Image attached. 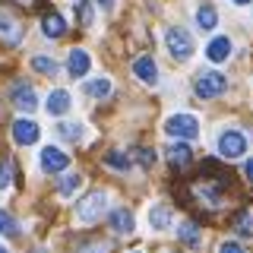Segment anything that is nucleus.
I'll return each instance as SVG.
<instances>
[{
  "instance_id": "obj_21",
  "label": "nucleus",
  "mask_w": 253,
  "mask_h": 253,
  "mask_svg": "<svg viewBox=\"0 0 253 253\" xmlns=\"http://www.w3.org/2000/svg\"><path fill=\"white\" fill-rule=\"evenodd\" d=\"M168 158H171L174 165H187L193 155H190V146H187V142H174V146H168Z\"/></svg>"
},
{
  "instance_id": "obj_6",
  "label": "nucleus",
  "mask_w": 253,
  "mask_h": 253,
  "mask_svg": "<svg viewBox=\"0 0 253 253\" xmlns=\"http://www.w3.org/2000/svg\"><path fill=\"white\" fill-rule=\"evenodd\" d=\"M70 165V155L67 152H60L57 146H44L42 149V171L44 174H57V171H63Z\"/></svg>"
},
{
  "instance_id": "obj_8",
  "label": "nucleus",
  "mask_w": 253,
  "mask_h": 253,
  "mask_svg": "<svg viewBox=\"0 0 253 253\" xmlns=\"http://www.w3.org/2000/svg\"><path fill=\"white\" fill-rule=\"evenodd\" d=\"M89 67H92V57H89V51H83V47H73V51H70V63H67L70 76L83 79L85 73H89Z\"/></svg>"
},
{
  "instance_id": "obj_19",
  "label": "nucleus",
  "mask_w": 253,
  "mask_h": 253,
  "mask_svg": "<svg viewBox=\"0 0 253 253\" xmlns=\"http://www.w3.org/2000/svg\"><path fill=\"white\" fill-rule=\"evenodd\" d=\"M149 221H152V228L165 231V228L171 225V209H168V206H155V209L149 212Z\"/></svg>"
},
{
  "instance_id": "obj_17",
  "label": "nucleus",
  "mask_w": 253,
  "mask_h": 253,
  "mask_svg": "<svg viewBox=\"0 0 253 253\" xmlns=\"http://www.w3.org/2000/svg\"><path fill=\"white\" fill-rule=\"evenodd\" d=\"M196 22H200V29L212 32V29L218 26V13H215V6H200V10H196Z\"/></svg>"
},
{
  "instance_id": "obj_34",
  "label": "nucleus",
  "mask_w": 253,
  "mask_h": 253,
  "mask_svg": "<svg viewBox=\"0 0 253 253\" xmlns=\"http://www.w3.org/2000/svg\"><path fill=\"white\" fill-rule=\"evenodd\" d=\"M98 6H101L105 13H111V10H114V0H98Z\"/></svg>"
},
{
  "instance_id": "obj_36",
  "label": "nucleus",
  "mask_w": 253,
  "mask_h": 253,
  "mask_svg": "<svg viewBox=\"0 0 253 253\" xmlns=\"http://www.w3.org/2000/svg\"><path fill=\"white\" fill-rule=\"evenodd\" d=\"M0 253H6V250H3V247H0Z\"/></svg>"
},
{
  "instance_id": "obj_13",
  "label": "nucleus",
  "mask_w": 253,
  "mask_h": 253,
  "mask_svg": "<svg viewBox=\"0 0 253 253\" xmlns=\"http://www.w3.org/2000/svg\"><path fill=\"white\" fill-rule=\"evenodd\" d=\"M13 101H16V108H22V111H35L38 95H35L32 85H13Z\"/></svg>"
},
{
  "instance_id": "obj_9",
  "label": "nucleus",
  "mask_w": 253,
  "mask_h": 253,
  "mask_svg": "<svg viewBox=\"0 0 253 253\" xmlns=\"http://www.w3.org/2000/svg\"><path fill=\"white\" fill-rule=\"evenodd\" d=\"M108 225L114 228L117 234H130L133 228H136V218H133L130 209H114V212L108 215Z\"/></svg>"
},
{
  "instance_id": "obj_25",
  "label": "nucleus",
  "mask_w": 253,
  "mask_h": 253,
  "mask_svg": "<svg viewBox=\"0 0 253 253\" xmlns=\"http://www.w3.org/2000/svg\"><path fill=\"white\" fill-rule=\"evenodd\" d=\"M105 165H108V168H117V171H126V168H130V158H126L124 152H111L105 158Z\"/></svg>"
},
{
  "instance_id": "obj_7",
  "label": "nucleus",
  "mask_w": 253,
  "mask_h": 253,
  "mask_svg": "<svg viewBox=\"0 0 253 253\" xmlns=\"http://www.w3.org/2000/svg\"><path fill=\"white\" fill-rule=\"evenodd\" d=\"M38 124L35 121H29V117H22V121H16L13 124V139L19 142V146H32V142H38Z\"/></svg>"
},
{
  "instance_id": "obj_18",
  "label": "nucleus",
  "mask_w": 253,
  "mask_h": 253,
  "mask_svg": "<svg viewBox=\"0 0 253 253\" xmlns=\"http://www.w3.org/2000/svg\"><path fill=\"white\" fill-rule=\"evenodd\" d=\"M57 136L67 139V142H79V139L85 136V126L83 124H60L57 126Z\"/></svg>"
},
{
  "instance_id": "obj_3",
  "label": "nucleus",
  "mask_w": 253,
  "mask_h": 253,
  "mask_svg": "<svg viewBox=\"0 0 253 253\" xmlns=\"http://www.w3.org/2000/svg\"><path fill=\"white\" fill-rule=\"evenodd\" d=\"M165 133L177 136V139H196L200 136V121L193 114H174L165 121Z\"/></svg>"
},
{
  "instance_id": "obj_4",
  "label": "nucleus",
  "mask_w": 253,
  "mask_h": 253,
  "mask_svg": "<svg viewBox=\"0 0 253 253\" xmlns=\"http://www.w3.org/2000/svg\"><path fill=\"white\" fill-rule=\"evenodd\" d=\"M225 89H228V79L221 73H215V70H206V73L196 76V95L200 98H215Z\"/></svg>"
},
{
  "instance_id": "obj_20",
  "label": "nucleus",
  "mask_w": 253,
  "mask_h": 253,
  "mask_svg": "<svg viewBox=\"0 0 253 253\" xmlns=\"http://www.w3.org/2000/svg\"><path fill=\"white\" fill-rule=\"evenodd\" d=\"M177 237L187 244V247H196V244H200V228H196L193 221H184V225L177 228Z\"/></svg>"
},
{
  "instance_id": "obj_1",
  "label": "nucleus",
  "mask_w": 253,
  "mask_h": 253,
  "mask_svg": "<svg viewBox=\"0 0 253 253\" xmlns=\"http://www.w3.org/2000/svg\"><path fill=\"white\" fill-rule=\"evenodd\" d=\"M108 209V193L105 190H92L89 196H83L76 206V218L83 221V225H92V221H98L101 215H105Z\"/></svg>"
},
{
  "instance_id": "obj_5",
  "label": "nucleus",
  "mask_w": 253,
  "mask_h": 253,
  "mask_svg": "<svg viewBox=\"0 0 253 253\" xmlns=\"http://www.w3.org/2000/svg\"><path fill=\"white\" fill-rule=\"evenodd\" d=\"M218 152L225 158H241L247 152V136H244L241 130H228L218 136Z\"/></svg>"
},
{
  "instance_id": "obj_38",
  "label": "nucleus",
  "mask_w": 253,
  "mask_h": 253,
  "mask_svg": "<svg viewBox=\"0 0 253 253\" xmlns=\"http://www.w3.org/2000/svg\"><path fill=\"white\" fill-rule=\"evenodd\" d=\"M130 253H139V250H130Z\"/></svg>"
},
{
  "instance_id": "obj_37",
  "label": "nucleus",
  "mask_w": 253,
  "mask_h": 253,
  "mask_svg": "<svg viewBox=\"0 0 253 253\" xmlns=\"http://www.w3.org/2000/svg\"><path fill=\"white\" fill-rule=\"evenodd\" d=\"M35 253H44V250H35Z\"/></svg>"
},
{
  "instance_id": "obj_30",
  "label": "nucleus",
  "mask_w": 253,
  "mask_h": 253,
  "mask_svg": "<svg viewBox=\"0 0 253 253\" xmlns=\"http://www.w3.org/2000/svg\"><path fill=\"white\" fill-rule=\"evenodd\" d=\"M79 253H108V244H101V241L98 244H85Z\"/></svg>"
},
{
  "instance_id": "obj_15",
  "label": "nucleus",
  "mask_w": 253,
  "mask_h": 253,
  "mask_svg": "<svg viewBox=\"0 0 253 253\" xmlns=\"http://www.w3.org/2000/svg\"><path fill=\"white\" fill-rule=\"evenodd\" d=\"M19 35H22V32H19V26H16V22L10 19V16H3V13H0V42H6V44H16V42H19Z\"/></svg>"
},
{
  "instance_id": "obj_11",
  "label": "nucleus",
  "mask_w": 253,
  "mask_h": 253,
  "mask_svg": "<svg viewBox=\"0 0 253 253\" xmlns=\"http://www.w3.org/2000/svg\"><path fill=\"white\" fill-rule=\"evenodd\" d=\"M133 76H139L146 85H152L155 79H158V70H155V60L149 57V54H142V57L133 63Z\"/></svg>"
},
{
  "instance_id": "obj_32",
  "label": "nucleus",
  "mask_w": 253,
  "mask_h": 253,
  "mask_svg": "<svg viewBox=\"0 0 253 253\" xmlns=\"http://www.w3.org/2000/svg\"><path fill=\"white\" fill-rule=\"evenodd\" d=\"M218 253H244V247H237L234 241H225V244L218 247Z\"/></svg>"
},
{
  "instance_id": "obj_24",
  "label": "nucleus",
  "mask_w": 253,
  "mask_h": 253,
  "mask_svg": "<svg viewBox=\"0 0 253 253\" xmlns=\"http://www.w3.org/2000/svg\"><path fill=\"white\" fill-rule=\"evenodd\" d=\"M32 70H35V73L57 76V63H54V60H47V57H32Z\"/></svg>"
},
{
  "instance_id": "obj_2",
  "label": "nucleus",
  "mask_w": 253,
  "mask_h": 253,
  "mask_svg": "<svg viewBox=\"0 0 253 253\" xmlns=\"http://www.w3.org/2000/svg\"><path fill=\"white\" fill-rule=\"evenodd\" d=\"M165 47L171 51L174 60H190L193 57V38H190V32L184 29H168V35H165Z\"/></svg>"
},
{
  "instance_id": "obj_12",
  "label": "nucleus",
  "mask_w": 253,
  "mask_h": 253,
  "mask_svg": "<svg viewBox=\"0 0 253 253\" xmlns=\"http://www.w3.org/2000/svg\"><path fill=\"white\" fill-rule=\"evenodd\" d=\"M47 114H54V117H63L70 111V92H63V89H54L51 95H47Z\"/></svg>"
},
{
  "instance_id": "obj_23",
  "label": "nucleus",
  "mask_w": 253,
  "mask_h": 253,
  "mask_svg": "<svg viewBox=\"0 0 253 253\" xmlns=\"http://www.w3.org/2000/svg\"><path fill=\"white\" fill-rule=\"evenodd\" d=\"M196 193L206 200V206H221V203H225V196H221L218 187H206V184H200V187H196Z\"/></svg>"
},
{
  "instance_id": "obj_33",
  "label": "nucleus",
  "mask_w": 253,
  "mask_h": 253,
  "mask_svg": "<svg viewBox=\"0 0 253 253\" xmlns=\"http://www.w3.org/2000/svg\"><path fill=\"white\" fill-rule=\"evenodd\" d=\"M244 174H247V180H253V158H247V165H244Z\"/></svg>"
},
{
  "instance_id": "obj_31",
  "label": "nucleus",
  "mask_w": 253,
  "mask_h": 253,
  "mask_svg": "<svg viewBox=\"0 0 253 253\" xmlns=\"http://www.w3.org/2000/svg\"><path fill=\"white\" fill-rule=\"evenodd\" d=\"M136 158H139V162H142V165H146V168H149V165H152V162H155V155H152V152H149V149H136Z\"/></svg>"
},
{
  "instance_id": "obj_10",
  "label": "nucleus",
  "mask_w": 253,
  "mask_h": 253,
  "mask_svg": "<svg viewBox=\"0 0 253 253\" xmlns=\"http://www.w3.org/2000/svg\"><path fill=\"white\" fill-rule=\"evenodd\" d=\"M228 54H231V42H228L225 35H221V38H212V42L206 44V57H209L212 63H225Z\"/></svg>"
},
{
  "instance_id": "obj_28",
  "label": "nucleus",
  "mask_w": 253,
  "mask_h": 253,
  "mask_svg": "<svg viewBox=\"0 0 253 253\" xmlns=\"http://www.w3.org/2000/svg\"><path fill=\"white\" fill-rule=\"evenodd\" d=\"M76 16H79L83 26H92V3H89V0H79V3H76Z\"/></svg>"
},
{
  "instance_id": "obj_26",
  "label": "nucleus",
  "mask_w": 253,
  "mask_h": 253,
  "mask_svg": "<svg viewBox=\"0 0 253 253\" xmlns=\"http://www.w3.org/2000/svg\"><path fill=\"white\" fill-rule=\"evenodd\" d=\"M234 231L241 234V237H253V218H250V212H244L241 218H237V225H234Z\"/></svg>"
},
{
  "instance_id": "obj_16",
  "label": "nucleus",
  "mask_w": 253,
  "mask_h": 253,
  "mask_svg": "<svg viewBox=\"0 0 253 253\" xmlns=\"http://www.w3.org/2000/svg\"><path fill=\"white\" fill-rule=\"evenodd\" d=\"M42 32H44L47 38H60L63 32H67V22H63L60 16L51 13V16H44V19H42Z\"/></svg>"
},
{
  "instance_id": "obj_27",
  "label": "nucleus",
  "mask_w": 253,
  "mask_h": 253,
  "mask_svg": "<svg viewBox=\"0 0 253 253\" xmlns=\"http://www.w3.org/2000/svg\"><path fill=\"white\" fill-rule=\"evenodd\" d=\"M0 234H10V237L19 234V228H16V218L6 215V212H0Z\"/></svg>"
},
{
  "instance_id": "obj_14",
  "label": "nucleus",
  "mask_w": 253,
  "mask_h": 253,
  "mask_svg": "<svg viewBox=\"0 0 253 253\" xmlns=\"http://www.w3.org/2000/svg\"><path fill=\"white\" fill-rule=\"evenodd\" d=\"M83 92L92 95V98H108V95H111V79H108V76L89 79V83H83Z\"/></svg>"
},
{
  "instance_id": "obj_29",
  "label": "nucleus",
  "mask_w": 253,
  "mask_h": 253,
  "mask_svg": "<svg viewBox=\"0 0 253 253\" xmlns=\"http://www.w3.org/2000/svg\"><path fill=\"white\" fill-rule=\"evenodd\" d=\"M10 180H13V168H10V162H0V190L10 187Z\"/></svg>"
},
{
  "instance_id": "obj_22",
  "label": "nucleus",
  "mask_w": 253,
  "mask_h": 253,
  "mask_svg": "<svg viewBox=\"0 0 253 253\" xmlns=\"http://www.w3.org/2000/svg\"><path fill=\"white\" fill-rule=\"evenodd\" d=\"M79 184H83V174H63L57 193H60V196H73L76 190H79Z\"/></svg>"
},
{
  "instance_id": "obj_35",
  "label": "nucleus",
  "mask_w": 253,
  "mask_h": 253,
  "mask_svg": "<svg viewBox=\"0 0 253 253\" xmlns=\"http://www.w3.org/2000/svg\"><path fill=\"white\" fill-rule=\"evenodd\" d=\"M231 3H237V6H247V3H253V0H231Z\"/></svg>"
}]
</instances>
